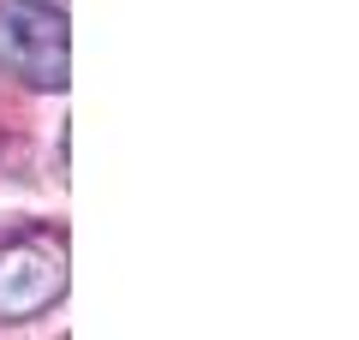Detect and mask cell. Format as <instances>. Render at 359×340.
I'll return each instance as SVG.
<instances>
[{
	"mask_svg": "<svg viewBox=\"0 0 359 340\" xmlns=\"http://www.w3.org/2000/svg\"><path fill=\"white\" fill-rule=\"evenodd\" d=\"M0 66L30 90H66L72 78V24L60 0H0Z\"/></svg>",
	"mask_w": 359,
	"mask_h": 340,
	"instance_id": "obj_1",
	"label": "cell"
},
{
	"mask_svg": "<svg viewBox=\"0 0 359 340\" xmlns=\"http://www.w3.org/2000/svg\"><path fill=\"white\" fill-rule=\"evenodd\" d=\"M66 292V245L60 233H30V239L0 251V323H30Z\"/></svg>",
	"mask_w": 359,
	"mask_h": 340,
	"instance_id": "obj_2",
	"label": "cell"
}]
</instances>
